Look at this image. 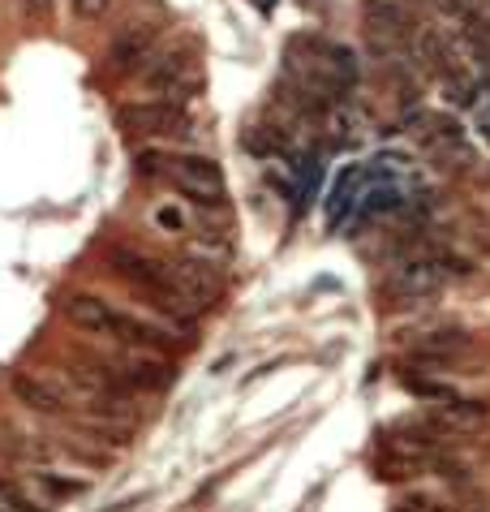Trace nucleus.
<instances>
[{
    "label": "nucleus",
    "instance_id": "obj_11",
    "mask_svg": "<svg viewBox=\"0 0 490 512\" xmlns=\"http://www.w3.org/2000/svg\"><path fill=\"white\" fill-rule=\"evenodd\" d=\"M9 388H13V396H18L26 409H35V414H48V418L65 414V392L56 388V383H43L35 375H26V371H13Z\"/></svg>",
    "mask_w": 490,
    "mask_h": 512
},
{
    "label": "nucleus",
    "instance_id": "obj_12",
    "mask_svg": "<svg viewBox=\"0 0 490 512\" xmlns=\"http://www.w3.org/2000/svg\"><path fill=\"white\" fill-rule=\"evenodd\" d=\"M417 56H422V65L430 69V74H439V78H456L460 74L456 56H452V44L439 31H422V35H417Z\"/></svg>",
    "mask_w": 490,
    "mask_h": 512
},
{
    "label": "nucleus",
    "instance_id": "obj_6",
    "mask_svg": "<svg viewBox=\"0 0 490 512\" xmlns=\"http://www.w3.org/2000/svg\"><path fill=\"white\" fill-rule=\"evenodd\" d=\"M112 375L129 388H168L172 383V362L160 358L151 345H125V353L112 366Z\"/></svg>",
    "mask_w": 490,
    "mask_h": 512
},
{
    "label": "nucleus",
    "instance_id": "obj_14",
    "mask_svg": "<svg viewBox=\"0 0 490 512\" xmlns=\"http://www.w3.org/2000/svg\"><path fill=\"white\" fill-rule=\"evenodd\" d=\"M31 487L43 491L48 500H74V495L86 491V482H78V478H61V474H48V469H35V474H31Z\"/></svg>",
    "mask_w": 490,
    "mask_h": 512
},
{
    "label": "nucleus",
    "instance_id": "obj_15",
    "mask_svg": "<svg viewBox=\"0 0 490 512\" xmlns=\"http://www.w3.org/2000/svg\"><path fill=\"white\" fill-rule=\"evenodd\" d=\"M0 508L5 512H43V508H35V500H26V495L5 478H0Z\"/></svg>",
    "mask_w": 490,
    "mask_h": 512
},
{
    "label": "nucleus",
    "instance_id": "obj_3",
    "mask_svg": "<svg viewBox=\"0 0 490 512\" xmlns=\"http://www.w3.org/2000/svg\"><path fill=\"white\" fill-rule=\"evenodd\" d=\"M160 177L172 181L190 203H224V173L215 168V160H207V155H177V160H164Z\"/></svg>",
    "mask_w": 490,
    "mask_h": 512
},
{
    "label": "nucleus",
    "instance_id": "obj_16",
    "mask_svg": "<svg viewBox=\"0 0 490 512\" xmlns=\"http://www.w3.org/2000/svg\"><path fill=\"white\" fill-rule=\"evenodd\" d=\"M155 224H164L168 233H181L185 229V211L172 207V203H160V207H155Z\"/></svg>",
    "mask_w": 490,
    "mask_h": 512
},
{
    "label": "nucleus",
    "instance_id": "obj_20",
    "mask_svg": "<svg viewBox=\"0 0 490 512\" xmlns=\"http://www.w3.org/2000/svg\"><path fill=\"white\" fill-rule=\"evenodd\" d=\"M0 512H5V508H0Z\"/></svg>",
    "mask_w": 490,
    "mask_h": 512
},
{
    "label": "nucleus",
    "instance_id": "obj_13",
    "mask_svg": "<svg viewBox=\"0 0 490 512\" xmlns=\"http://www.w3.org/2000/svg\"><path fill=\"white\" fill-rule=\"evenodd\" d=\"M0 448H5L18 465H43V461H48V448L35 444V439L26 435V431H22V435L9 431V426H0Z\"/></svg>",
    "mask_w": 490,
    "mask_h": 512
},
{
    "label": "nucleus",
    "instance_id": "obj_4",
    "mask_svg": "<svg viewBox=\"0 0 490 512\" xmlns=\"http://www.w3.org/2000/svg\"><path fill=\"white\" fill-rule=\"evenodd\" d=\"M121 130L129 134H177L185 125V104H177V99H138V104H125L117 112Z\"/></svg>",
    "mask_w": 490,
    "mask_h": 512
},
{
    "label": "nucleus",
    "instance_id": "obj_19",
    "mask_svg": "<svg viewBox=\"0 0 490 512\" xmlns=\"http://www.w3.org/2000/svg\"><path fill=\"white\" fill-rule=\"evenodd\" d=\"M478 125H482V134H486V138H490V104H486V108H482V112H478Z\"/></svg>",
    "mask_w": 490,
    "mask_h": 512
},
{
    "label": "nucleus",
    "instance_id": "obj_10",
    "mask_svg": "<svg viewBox=\"0 0 490 512\" xmlns=\"http://www.w3.org/2000/svg\"><path fill=\"white\" fill-rule=\"evenodd\" d=\"M112 272L125 276L138 293H147V289L168 284V259H147L138 250H112Z\"/></svg>",
    "mask_w": 490,
    "mask_h": 512
},
{
    "label": "nucleus",
    "instance_id": "obj_8",
    "mask_svg": "<svg viewBox=\"0 0 490 512\" xmlns=\"http://www.w3.org/2000/svg\"><path fill=\"white\" fill-rule=\"evenodd\" d=\"M443 280H448V272H443L439 259H405L392 272V293L405 297V302H417V297L439 293Z\"/></svg>",
    "mask_w": 490,
    "mask_h": 512
},
{
    "label": "nucleus",
    "instance_id": "obj_1",
    "mask_svg": "<svg viewBox=\"0 0 490 512\" xmlns=\"http://www.w3.org/2000/svg\"><path fill=\"white\" fill-rule=\"evenodd\" d=\"M142 87L160 99H177L185 104L190 95H198L203 87V69H198V52L194 48H172L151 56V65L142 69Z\"/></svg>",
    "mask_w": 490,
    "mask_h": 512
},
{
    "label": "nucleus",
    "instance_id": "obj_9",
    "mask_svg": "<svg viewBox=\"0 0 490 512\" xmlns=\"http://www.w3.org/2000/svg\"><path fill=\"white\" fill-rule=\"evenodd\" d=\"M65 315L74 319L82 332H99V336H117V319L121 310H112L104 297L95 293H69L65 297Z\"/></svg>",
    "mask_w": 490,
    "mask_h": 512
},
{
    "label": "nucleus",
    "instance_id": "obj_2",
    "mask_svg": "<svg viewBox=\"0 0 490 512\" xmlns=\"http://www.w3.org/2000/svg\"><path fill=\"white\" fill-rule=\"evenodd\" d=\"M168 289L181 297L185 315L215 306V297L224 289V276L203 259H168Z\"/></svg>",
    "mask_w": 490,
    "mask_h": 512
},
{
    "label": "nucleus",
    "instance_id": "obj_5",
    "mask_svg": "<svg viewBox=\"0 0 490 512\" xmlns=\"http://www.w3.org/2000/svg\"><path fill=\"white\" fill-rule=\"evenodd\" d=\"M469 345L473 340H469V332H460V327H430V332H417L409 340V353L422 371H443L448 362L465 358Z\"/></svg>",
    "mask_w": 490,
    "mask_h": 512
},
{
    "label": "nucleus",
    "instance_id": "obj_18",
    "mask_svg": "<svg viewBox=\"0 0 490 512\" xmlns=\"http://www.w3.org/2000/svg\"><path fill=\"white\" fill-rule=\"evenodd\" d=\"M22 13H35V18H48L52 13V0H18Z\"/></svg>",
    "mask_w": 490,
    "mask_h": 512
},
{
    "label": "nucleus",
    "instance_id": "obj_7",
    "mask_svg": "<svg viewBox=\"0 0 490 512\" xmlns=\"http://www.w3.org/2000/svg\"><path fill=\"white\" fill-rule=\"evenodd\" d=\"M155 44H160V31L151 22H125V31H117V39L108 44V61L121 74H134V69L151 65Z\"/></svg>",
    "mask_w": 490,
    "mask_h": 512
},
{
    "label": "nucleus",
    "instance_id": "obj_17",
    "mask_svg": "<svg viewBox=\"0 0 490 512\" xmlns=\"http://www.w3.org/2000/svg\"><path fill=\"white\" fill-rule=\"evenodd\" d=\"M108 5H112V0H74V13L82 22H95V18H104V13H108Z\"/></svg>",
    "mask_w": 490,
    "mask_h": 512
}]
</instances>
